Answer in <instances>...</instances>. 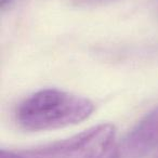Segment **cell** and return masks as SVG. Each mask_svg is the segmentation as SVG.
Masks as SVG:
<instances>
[{
  "label": "cell",
  "instance_id": "cell-4",
  "mask_svg": "<svg viewBox=\"0 0 158 158\" xmlns=\"http://www.w3.org/2000/svg\"><path fill=\"white\" fill-rule=\"evenodd\" d=\"M0 158H26L21 152L8 151V149H1Z\"/></svg>",
  "mask_w": 158,
  "mask_h": 158
},
{
  "label": "cell",
  "instance_id": "cell-1",
  "mask_svg": "<svg viewBox=\"0 0 158 158\" xmlns=\"http://www.w3.org/2000/svg\"><path fill=\"white\" fill-rule=\"evenodd\" d=\"M93 110L94 105L87 98L59 89H44L19 104L15 120L27 131H46L77 125Z\"/></svg>",
  "mask_w": 158,
  "mask_h": 158
},
{
  "label": "cell",
  "instance_id": "cell-2",
  "mask_svg": "<svg viewBox=\"0 0 158 158\" xmlns=\"http://www.w3.org/2000/svg\"><path fill=\"white\" fill-rule=\"evenodd\" d=\"M118 142L112 123H101L74 136L21 151L26 158H117Z\"/></svg>",
  "mask_w": 158,
  "mask_h": 158
},
{
  "label": "cell",
  "instance_id": "cell-6",
  "mask_svg": "<svg viewBox=\"0 0 158 158\" xmlns=\"http://www.w3.org/2000/svg\"><path fill=\"white\" fill-rule=\"evenodd\" d=\"M154 158H158V153H157V155H156V156H155V157H154Z\"/></svg>",
  "mask_w": 158,
  "mask_h": 158
},
{
  "label": "cell",
  "instance_id": "cell-5",
  "mask_svg": "<svg viewBox=\"0 0 158 158\" xmlns=\"http://www.w3.org/2000/svg\"><path fill=\"white\" fill-rule=\"evenodd\" d=\"M13 2H15V0H0V8H1V11H6L8 8L11 7Z\"/></svg>",
  "mask_w": 158,
  "mask_h": 158
},
{
  "label": "cell",
  "instance_id": "cell-3",
  "mask_svg": "<svg viewBox=\"0 0 158 158\" xmlns=\"http://www.w3.org/2000/svg\"><path fill=\"white\" fill-rule=\"evenodd\" d=\"M158 148V105L118 143L117 158H144Z\"/></svg>",
  "mask_w": 158,
  "mask_h": 158
}]
</instances>
